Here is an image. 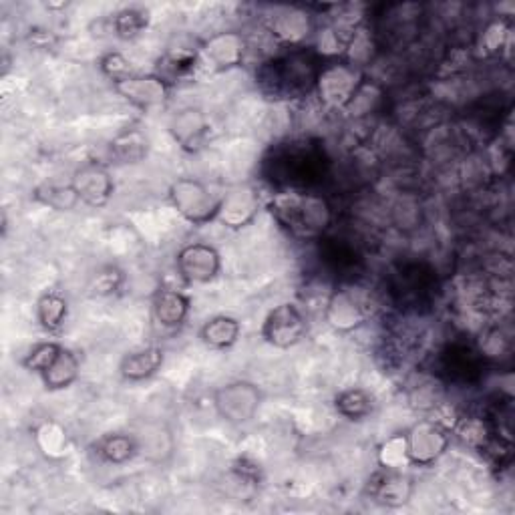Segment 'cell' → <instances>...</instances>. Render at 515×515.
Segmentation results:
<instances>
[{
	"mask_svg": "<svg viewBox=\"0 0 515 515\" xmlns=\"http://www.w3.org/2000/svg\"><path fill=\"white\" fill-rule=\"evenodd\" d=\"M37 200L57 212H69L79 204V196L73 186H59V184H45L37 190Z\"/></svg>",
	"mask_w": 515,
	"mask_h": 515,
	"instance_id": "cell-38",
	"label": "cell"
},
{
	"mask_svg": "<svg viewBox=\"0 0 515 515\" xmlns=\"http://www.w3.org/2000/svg\"><path fill=\"white\" fill-rule=\"evenodd\" d=\"M369 495L385 507H401L413 495V479L397 469H383L369 481Z\"/></svg>",
	"mask_w": 515,
	"mask_h": 515,
	"instance_id": "cell-18",
	"label": "cell"
},
{
	"mask_svg": "<svg viewBox=\"0 0 515 515\" xmlns=\"http://www.w3.org/2000/svg\"><path fill=\"white\" fill-rule=\"evenodd\" d=\"M220 254L210 244H188L178 252V272L190 284H208L220 272Z\"/></svg>",
	"mask_w": 515,
	"mask_h": 515,
	"instance_id": "cell-16",
	"label": "cell"
},
{
	"mask_svg": "<svg viewBox=\"0 0 515 515\" xmlns=\"http://www.w3.org/2000/svg\"><path fill=\"white\" fill-rule=\"evenodd\" d=\"M387 220L401 234L417 232L425 222V210L419 194L411 190H403L389 206Z\"/></svg>",
	"mask_w": 515,
	"mask_h": 515,
	"instance_id": "cell-22",
	"label": "cell"
},
{
	"mask_svg": "<svg viewBox=\"0 0 515 515\" xmlns=\"http://www.w3.org/2000/svg\"><path fill=\"white\" fill-rule=\"evenodd\" d=\"M451 433L467 447L483 451L489 441L497 435L487 415H459Z\"/></svg>",
	"mask_w": 515,
	"mask_h": 515,
	"instance_id": "cell-26",
	"label": "cell"
},
{
	"mask_svg": "<svg viewBox=\"0 0 515 515\" xmlns=\"http://www.w3.org/2000/svg\"><path fill=\"white\" fill-rule=\"evenodd\" d=\"M308 332V322L304 312L294 306V304H280L276 306L264 326H262V336L266 338L268 345L276 349H290L306 336Z\"/></svg>",
	"mask_w": 515,
	"mask_h": 515,
	"instance_id": "cell-10",
	"label": "cell"
},
{
	"mask_svg": "<svg viewBox=\"0 0 515 515\" xmlns=\"http://www.w3.org/2000/svg\"><path fill=\"white\" fill-rule=\"evenodd\" d=\"M97 453L107 463H113V465L127 463L131 457H135L139 453L137 439H135V435H123V433L105 435L97 443Z\"/></svg>",
	"mask_w": 515,
	"mask_h": 515,
	"instance_id": "cell-32",
	"label": "cell"
},
{
	"mask_svg": "<svg viewBox=\"0 0 515 515\" xmlns=\"http://www.w3.org/2000/svg\"><path fill=\"white\" fill-rule=\"evenodd\" d=\"M200 61V49L192 47V45H184L178 43L176 47H169V51L163 57V67L176 77H186L188 73H192L196 69Z\"/></svg>",
	"mask_w": 515,
	"mask_h": 515,
	"instance_id": "cell-37",
	"label": "cell"
},
{
	"mask_svg": "<svg viewBox=\"0 0 515 515\" xmlns=\"http://www.w3.org/2000/svg\"><path fill=\"white\" fill-rule=\"evenodd\" d=\"M153 316L165 328L184 324L190 312V298L174 288H161L153 296Z\"/></svg>",
	"mask_w": 515,
	"mask_h": 515,
	"instance_id": "cell-23",
	"label": "cell"
},
{
	"mask_svg": "<svg viewBox=\"0 0 515 515\" xmlns=\"http://www.w3.org/2000/svg\"><path fill=\"white\" fill-rule=\"evenodd\" d=\"M200 336L212 349H230L240 336V322L232 316H216L202 326Z\"/></svg>",
	"mask_w": 515,
	"mask_h": 515,
	"instance_id": "cell-31",
	"label": "cell"
},
{
	"mask_svg": "<svg viewBox=\"0 0 515 515\" xmlns=\"http://www.w3.org/2000/svg\"><path fill=\"white\" fill-rule=\"evenodd\" d=\"M475 349L481 355L483 363H501L511 357L513 351V338L507 326L501 322L487 324L481 328L479 338L475 340Z\"/></svg>",
	"mask_w": 515,
	"mask_h": 515,
	"instance_id": "cell-24",
	"label": "cell"
},
{
	"mask_svg": "<svg viewBox=\"0 0 515 515\" xmlns=\"http://www.w3.org/2000/svg\"><path fill=\"white\" fill-rule=\"evenodd\" d=\"M115 91L139 109L161 107L169 99V83L161 75H131L115 81Z\"/></svg>",
	"mask_w": 515,
	"mask_h": 515,
	"instance_id": "cell-14",
	"label": "cell"
},
{
	"mask_svg": "<svg viewBox=\"0 0 515 515\" xmlns=\"http://www.w3.org/2000/svg\"><path fill=\"white\" fill-rule=\"evenodd\" d=\"M266 33L276 45L290 49H300L316 33V21L310 9L298 5L274 7L264 19Z\"/></svg>",
	"mask_w": 515,
	"mask_h": 515,
	"instance_id": "cell-6",
	"label": "cell"
},
{
	"mask_svg": "<svg viewBox=\"0 0 515 515\" xmlns=\"http://www.w3.org/2000/svg\"><path fill=\"white\" fill-rule=\"evenodd\" d=\"M37 318L49 332H57L67 318V300L59 292H47L37 302Z\"/></svg>",
	"mask_w": 515,
	"mask_h": 515,
	"instance_id": "cell-35",
	"label": "cell"
},
{
	"mask_svg": "<svg viewBox=\"0 0 515 515\" xmlns=\"http://www.w3.org/2000/svg\"><path fill=\"white\" fill-rule=\"evenodd\" d=\"M409 465L429 467L437 463L451 443V431L435 419L417 421L407 433Z\"/></svg>",
	"mask_w": 515,
	"mask_h": 515,
	"instance_id": "cell-7",
	"label": "cell"
},
{
	"mask_svg": "<svg viewBox=\"0 0 515 515\" xmlns=\"http://www.w3.org/2000/svg\"><path fill=\"white\" fill-rule=\"evenodd\" d=\"M145 27H147V15L139 9H125V11L117 13V17L113 21L115 35L125 41L139 37Z\"/></svg>",
	"mask_w": 515,
	"mask_h": 515,
	"instance_id": "cell-40",
	"label": "cell"
},
{
	"mask_svg": "<svg viewBox=\"0 0 515 515\" xmlns=\"http://www.w3.org/2000/svg\"><path fill=\"white\" fill-rule=\"evenodd\" d=\"M509 45H511V25L503 17L489 21L477 39V49L485 57L501 55Z\"/></svg>",
	"mask_w": 515,
	"mask_h": 515,
	"instance_id": "cell-33",
	"label": "cell"
},
{
	"mask_svg": "<svg viewBox=\"0 0 515 515\" xmlns=\"http://www.w3.org/2000/svg\"><path fill=\"white\" fill-rule=\"evenodd\" d=\"M322 314L326 324L336 332H353L361 328L369 318L367 302L353 288L332 290Z\"/></svg>",
	"mask_w": 515,
	"mask_h": 515,
	"instance_id": "cell-12",
	"label": "cell"
},
{
	"mask_svg": "<svg viewBox=\"0 0 515 515\" xmlns=\"http://www.w3.org/2000/svg\"><path fill=\"white\" fill-rule=\"evenodd\" d=\"M276 222L294 238L318 242L334 226L330 200L312 190H280L268 204Z\"/></svg>",
	"mask_w": 515,
	"mask_h": 515,
	"instance_id": "cell-2",
	"label": "cell"
},
{
	"mask_svg": "<svg viewBox=\"0 0 515 515\" xmlns=\"http://www.w3.org/2000/svg\"><path fill=\"white\" fill-rule=\"evenodd\" d=\"M409 405L423 413H433L445 403V385L437 375L417 373L407 383Z\"/></svg>",
	"mask_w": 515,
	"mask_h": 515,
	"instance_id": "cell-21",
	"label": "cell"
},
{
	"mask_svg": "<svg viewBox=\"0 0 515 515\" xmlns=\"http://www.w3.org/2000/svg\"><path fill=\"white\" fill-rule=\"evenodd\" d=\"M248 53V39L238 31H224L210 37L200 47V61L214 71H230L244 63Z\"/></svg>",
	"mask_w": 515,
	"mask_h": 515,
	"instance_id": "cell-13",
	"label": "cell"
},
{
	"mask_svg": "<svg viewBox=\"0 0 515 515\" xmlns=\"http://www.w3.org/2000/svg\"><path fill=\"white\" fill-rule=\"evenodd\" d=\"M379 463L383 469H397V471H401L405 465H409L407 437L405 435L389 437L379 449Z\"/></svg>",
	"mask_w": 515,
	"mask_h": 515,
	"instance_id": "cell-39",
	"label": "cell"
},
{
	"mask_svg": "<svg viewBox=\"0 0 515 515\" xmlns=\"http://www.w3.org/2000/svg\"><path fill=\"white\" fill-rule=\"evenodd\" d=\"M135 439L139 453L155 461H161V455L171 453V447H174L169 431H161L159 425H147L139 435H135Z\"/></svg>",
	"mask_w": 515,
	"mask_h": 515,
	"instance_id": "cell-36",
	"label": "cell"
},
{
	"mask_svg": "<svg viewBox=\"0 0 515 515\" xmlns=\"http://www.w3.org/2000/svg\"><path fill=\"white\" fill-rule=\"evenodd\" d=\"M322 61L312 47L290 49L278 57L268 59L256 71L260 89L272 99H302L314 93Z\"/></svg>",
	"mask_w": 515,
	"mask_h": 515,
	"instance_id": "cell-3",
	"label": "cell"
},
{
	"mask_svg": "<svg viewBox=\"0 0 515 515\" xmlns=\"http://www.w3.org/2000/svg\"><path fill=\"white\" fill-rule=\"evenodd\" d=\"M169 131H171V135H174V139L180 143L182 149L194 153L204 145L206 135L210 131V125H208V117L202 109L186 107V109L178 111L174 117H171Z\"/></svg>",
	"mask_w": 515,
	"mask_h": 515,
	"instance_id": "cell-19",
	"label": "cell"
},
{
	"mask_svg": "<svg viewBox=\"0 0 515 515\" xmlns=\"http://www.w3.org/2000/svg\"><path fill=\"white\" fill-rule=\"evenodd\" d=\"M260 206V194L252 186H236L220 200L216 220L230 230H240L254 222Z\"/></svg>",
	"mask_w": 515,
	"mask_h": 515,
	"instance_id": "cell-15",
	"label": "cell"
},
{
	"mask_svg": "<svg viewBox=\"0 0 515 515\" xmlns=\"http://www.w3.org/2000/svg\"><path fill=\"white\" fill-rule=\"evenodd\" d=\"M336 411L351 421H363L373 413V397L365 389H347L336 397Z\"/></svg>",
	"mask_w": 515,
	"mask_h": 515,
	"instance_id": "cell-34",
	"label": "cell"
},
{
	"mask_svg": "<svg viewBox=\"0 0 515 515\" xmlns=\"http://www.w3.org/2000/svg\"><path fill=\"white\" fill-rule=\"evenodd\" d=\"M109 149L119 163H139L149 153V137L139 127H129L111 139Z\"/></svg>",
	"mask_w": 515,
	"mask_h": 515,
	"instance_id": "cell-27",
	"label": "cell"
},
{
	"mask_svg": "<svg viewBox=\"0 0 515 515\" xmlns=\"http://www.w3.org/2000/svg\"><path fill=\"white\" fill-rule=\"evenodd\" d=\"M79 373H81V365L77 355L69 349H61L55 363L41 377L49 391H63L79 379Z\"/></svg>",
	"mask_w": 515,
	"mask_h": 515,
	"instance_id": "cell-29",
	"label": "cell"
},
{
	"mask_svg": "<svg viewBox=\"0 0 515 515\" xmlns=\"http://www.w3.org/2000/svg\"><path fill=\"white\" fill-rule=\"evenodd\" d=\"M71 186L77 192L79 202L91 208H103L115 190L109 171L95 161H89L75 171Z\"/></svg>",
	"mask_w": 515,
	"mask_h": 515,
	"instance_id": "cell-17",
	"label": "cell"
},
{
	"mask_svg": "<svg viewBox=\"0 0 515 515\" xmlns=\"http://www.w3.org/2000/svg\"><path fill=\"white\" fill-rule=\"evenodd\" d=\"M163 365V351L159 347H147L141 351H135L131 355H127L121 361V375L123 379L137 383V381H145L149 377H153Z\"/></svg>",
	"mask_w": 515,
	"mask_h": 515,
	"instance_id": "cell-28",
	"label": "cell"
},
{
	"mask_svg": "<svg viewBox=\"0 0 515 515\" xmlns=\"http://www.w3.org/2000/svg\"><path fill=\"white\" fill-rule=\"evenodd\" d=\"M437 292V272L425 262L401 264L389 280V294L395 304L409 312H421Z\"/></svg>",
	"mask_w": 515,
	"mask_h": 515,
	"instance_id": "cell-5",
	"label": "cell"
},
{
	"mask_svg": "<svg viewBox=\"0 0 515 515\" xmlns=\"http://www.w3.org/2000/svg\"><path fill=\"white\" fill-rule=\"evenodd\" d=\"M483 369L485 363L475 345H469V342H451L439 355L437 377L457 385H467L475 383L483 375Z\"/></svg>",
	"mask_w": 515,
	"mask_h": 515,
	"instance_id": "cell-11",
	"label": "cell"
},
{
	"mask_svg": "<svg viewBox=\"0 0 515 515\" xmlns=\"http://www.w3.org/2000/svg\"><path fill=\"white\" fill-rule=\"evenodd\" d=\"M387 107V89L375 79H363L347 109L342 111L349 121H373Z\"/></svg>",
	"mask_w": 515,
	"mask_h": 515,
	"instance_id": "cell-20",
	"label": "cell"
},
{
	"mask_svg": "<svg viewBox=\"0 0 515 515\" xmlns=\"http://www.w3.org/2000/svg\"><path fill=\"white\" fill-rule=\"evenodd\" d=\"M121 284H123V272L115 266H107L97 272L91 290L97 296H109V294H115L121 288Z\"/></svg>",
	"mask_w": 515,
	"mask_h": 515,
	"instance_id": "cell-42",
	"label": "cell"
},
{
	"mask_svg": "<svg viewBox=\"0 0 515 515\" xmlns=\"http://www.w3.org/2000/svg\"><path fill=\"white\" fill-rule=\"evenodd\" d=\"M35 443H37L39 451L47 459H53V461H59V459L67 457L69 447H71L65 427L57 421H43L35 429Z\"/></svg>",
	"mask_w": 515,
	"mask_h": 515,
	"instance_id": "cell-30",
	"label": "cell"
},
{
	"mask_svg": "<svg viewBox=\"0 0 515 515\" xmlns=\"http://www.w3.org/2000/svg\"><path fill=\"white\" fill-rule=\"evenodd\" d=\"M169 200L174 208L192 224H206L216 220L220 200L198 180L180 178L169 188Z\"/></svg>",
	"mask_w": 515,
	"mask_h": 515,
	"instance_id": "cell-8",
	"label": "cell"
},
{
	"mask_svg": "<svg viewBox=\"0 0 515 515\" xmlns=\"http://www.w3.org/2000/svg\"><path fill=\"white\" fill-rule=\"evenodd\" d=\"M61 345H57V342H41V345H37L25 359H23V367L27 371H35V373H45L57 359V355L61 353Z\"/></svg>",
	"mask_w": 515,
	"mask_h": 515,
	"instance_id": "cell-41",
	"label": "cell"
},
{
	"mask_svg": "<svg viewBox=\"0 0 515 515\" xmlns=\"http://www.w3.org/2000/svg\"><path fill=\"white\" fill-rule=\"evenodd\" d=\"M262 391L250 381H234L214 393V407L218 415L230 425L248 423L262 405Z\"/></svg>",
	"mask_w": 515,
	"mask_h": 515,
	"instance_id": "cell-9",
	"label": "cell"
},
{
	"mask_svg": "<svg viewBox=\"0 0 515 515\" xmlns=\"http://www.w3.org/2000/svg\"><path fill=\"white\" fill-rule=\"evenodd\" d=\"M381 51V43L377 39L375 29H371V25H363L361 29L355 31V35L349 39L345 53H342L340 59H345L347 63H351L357 69H365L369 65H373L379 57Z\"/></svg>",
	"mask_w": 515,
	"mask_h": 515,
	"instance_id": "cell-25",
	"label": "cell"
},
{
	"mask_svg": "<svg viewBox=\"0 0 515 515\" xmlns=\"http://www.w3.org/2000/svg\"><path fill=\"white\" fill-rule=\"evenodd\" d=\"M363 79L365 73L347 63L345 59L326 61L318 73L314 95L324 111L342 113L351 103Z\"/></svg>",
	"mask_w": 515,
	"mask_h": 515,
	"instance_id": "cell-4",
	"label": "cell"
},
{
	"mask_svg": "<svg viewBox=\"0 0 515 515\" xmlns=\"http://www.w3.org/2000/svg\"><path fill=\"white\" fill-rule=\"evenodd\" d=\"M264 174L280 190H312L330 176V161L310 139L288 141L264 159Z\"/></svg>",
	"mask_w": 515,
	"mask_h": 515,
	"instance_id": "cell-1",
	"label": "cell"
},
{
	"mask_svg": "<svg viewBox=\"0 0 515 515\" xmlns=\"http://www.w3.org/2000/svg\"><path fill=\"white\" fill-rule=\"evenodd\" d=\"M101 71L115 81H121L125 77H131L135 75L133 69H131V63L121 55V53H107L103 59H101Z\"/></svg>",
	"mask_w": 515,
	"mask_h": 515,
	"instance_id": "cell-43",
	"label": "cell"
}]
</instances>
